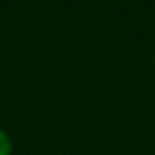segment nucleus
Wrapping results in <instances>:
<instances>
[{"label": "nucleus", "mask_w": 155, "mask_h": 155, "mask_svg": "<svg viewBox=\"0 0 155 155\" xmlns=\"http://www.w3.org/2000/svg\"><path fill=\"white\" fill-rule=\"evenodd\" d=\"M11 150H13V146H11L9 135L0 128V155H11Z\"/></svg>", "instance_id": "nucleus-1"}]
</instances>
